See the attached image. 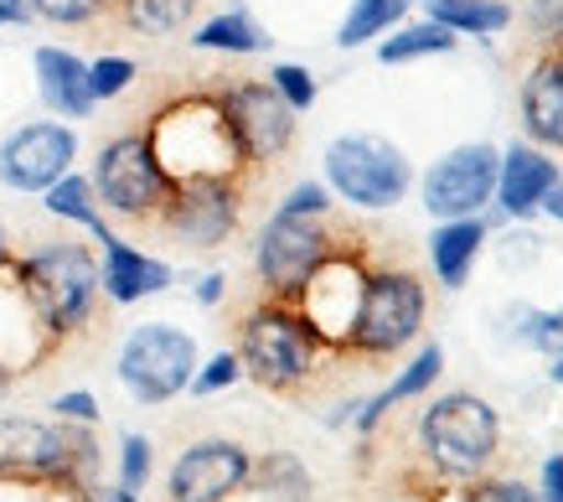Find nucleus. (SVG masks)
I'll return each mask as SVG.
<instances>
[{
  "instance_id": "obj_1",
  "label": "nucleus",
  "mask_w": 563,
  "mask_h": 502,
  "mask_svg": "<svg viewBox=\"0 0 563 502\" xmlns=\"http://www.w3.org/2000/svg\"><path fill=\"white\" fill-rule=\"evenodd\" d=\"M155 161L166 166L172 182H187V176H243V151L228 120L218 109V94H181L161 109L145 130Z\"/></svg>"
},
{
  "instance_id": "obj_2",
  "label": "nucleus",
  "mask_w": 563,
  "mask_h": 502,
  "mask_svg": "<svg viewBox=\"0 0 563 502\" xmlns=\"http://www.w3.org/2000/svg\"><path fill=\"white\" fill-rule=\"evenodd\" d=\"M21 291L36 306L42 327H47L52 342H63L73 331H84L93 321V306H99V260L88 254V243H68L52 239L42 249H32L26 260H11Z\"/></svg>"
},
{
  "instance_id": "obj_3",
  "label": "nucleus",
  "mask_w": 563,
  "mask_h": 502,
  "mask_svg": "<svg viewBox=\"0 0 563 502\" xmlns=\"http://www.w3.org/2000/svg\"><path fill=\"white\" fill-rule=\"evenodd\" d=\"M316 358H321V337L310 331L300 306L264 295L258 306L243 312L239 363L258 389H269V394H295V389L316 373Z\"/></svg>"
},
{
  "instance_id": "obj_4",
  "label": "nucleus",
  "mask_w": 563,
  "mask_h": 502,
  "mask_svg": "<svg viewBox=\"0 0 563 502\" xmlns=\"http://www.w3.org/2000/svg\"><path fill=\"white\" fill-rule=\"evenodd\" d=\"M99 471V446L88 430L42 425V419H0V482L73 487Z\"/></svg>"
},
{
  "instance_id": "obj_5",
  "label": "nucleus",
  "mask_w": 563,
  "mask_h": 502,
  "mask_svg": "<svg viewBox=\"0 0 563 502\" xmlns=\"http://www.w3.org/2000/svg\"><path fill=\"white\" fill-rule=\"evenodd\" d=\"M325 187L331 197H342L362 212H388L404 203V192L413 182L409 156L393 145L388 135H373V130H352V135H336L325 145Z\"/></svg>"
},
{
  "instance_id": "obj_6",
  "label": "nucleus",
  "mask_w": 563,
  "mask_h": 502,
  "mask_svg": "<svg viewBox=\"0 0 563 502\" xmlns=\"http://www.w3.org/2000/svg\"><path fill=\"white\" fill-rule=\"evenodd\" d=\"M429 295L424 280L413 270H373L362 285V306L346 327V342L357 358H388L398 347H409L424 327Z\"/></svg>"
},
{
  "instance_id": "obj_7",
  "label": "nucleus",
  "mask_w": 563,
  "mask_h": 502,
  "mask_svg": "<svg viewBox=\"0 0 563 502\" xmlns=\"http://www.w3.org/2000/svg\"><path fill=\"white\" fill-rule=\"evenodd\" d=\"M93 192H99V208H109L114 218H130V223H155L166 197H172V176L155 161L145 130H130V135H114L93 161Z\"/></svg>"
},
{
  "instance_id": "obj_8",
  "label": "nucleus",
  "mask_w": 563,
  "mask_h": 502,
  "mask_svg": "<svg viewBox=\"0 0 563 502\" xmlns=\"http://www.w3.org/2000/svg\"><path fill=\"white\" fill-rule=\"evenodd\" d=\"M336 249V228H331V212L316 218V212H279L264 228H258L254 243V270L264 295L274 301H290L306 291V280L316 275V264Z\"/></svg>"
},
{
  "instance_id": "obj_9",
  "label": "nucleus",
  "mask_w": 563,
  "mask_h": 502,
  "mask_svg": "<svg viewBox=\"0 0 563 502\" xmlns=\"http://www.w3.org/2000/svg\"><path fill=\"white\" fill-rule=\"evenodd\" d=\"M419 440L424 456L450 477H476L496 456L501 440V419L481 394H444L434 399L419 419Z\"/></svg>"
},
{
  "instance_id": "obj_10",
  "label": "nucleus",
  "mask_w": 563,
  "mask_h": 502,
  "mask_svg": "<svg viewBox=\"0 0 563 502\" xmlns=\"http://www.w3.org/2000/svg\"><path fill=\"white\" fill-rule=\"evenodd\" d=\"M197 373V342L172 321H145L120 347V383L135 404H172Z\"/></svg>"
},
{
  "instance_id": "obj_11",
  "label": "nucleus",
  "mask_w": 563,
  "mask_h": 502,
  "mask_svg": "<svg viewBox=\"0 0 563 502\" xmlns=\"http://www.w3.org/2000/svg\"><path fill=\"white\" fill-rule=\"evenodd\" d=\"M243 187L239 176H187L176 182L155 223L166 228L181 249H222L239 233Z\"/></svg>"
},
{
  "instance_id": "obj_12",
  "label": "nucleus",
  "mask_w": 563,
  "mask_h": 502,
  "mask_svg": "<svg viewBox=\"0 0 563 502\" xmlns=\"http://www.w3.org/2000/svg\"><path fill=\"white\" fill-rule=\"evenodd\" d=\"M218 109L249 166H274L295 145V109L274 94L269 78H243L218 94Z\"/></svg>"
},
{
  "instance_id": "obj_13",
  "label": "nucleus",
  "mask_w": 563,
  "mask_h": 502,
  "mask_svg": "<svg viewBox=\"0 0 563 502\" xmlns=\"http://www.w3.org/2000/svg\"><path fill=\"white\" fill-rule=\"evenodd\" d=\"M496 166H501V151L486 145V140L444 151L424 172V182H419L424 212L440 218V223H450V218H481V208L496 197Z\"/></svg>"
},
{
  "instance_id": "obj_14",
  "label": "nucleus",
  "mask_w": 563,
  "mask_h": 502,
  "mask_svg": "<svg viewBox=\"0 0 563 502\" xmlns=\"http://www.w3.org/2000/svg\"><path fill=\"white\" fill-rule=\"evenodd\" d=\"M367 264H362L357 249H346V243H336L331 254H325L321 264H316V275L306 280V291L295 295V306H300V316L310 321V331L321 337V347H342L346 342V327H352V316H357L362 306V285H367Z\"/></svg>"
},
{
  "instance_id": "obj_15",
  "label": "nucleus",
  "mask_w": 563,
  "mask_h": 502,
  "mask_svg": "<svg viewBox=\"0 0 563 502\" xmlns=\"http://www.w3.org/2000/svg\"><path fill=\"white\" fill-rule=\"evenodd\" d=\"M78 135L63 120H32L0 140V182L11 192H47L57 176L73 172Z\"/></svg>"
},
{
  "instance_id": "obj_16",
  "label": "nucleus",
  "mask_w": 563,
  "mask_h": 502,
  "mask_svg": "<svg viewBox=\"0 0 563 502\" xmlns=\"http://www.w3.org/2000/svg\"><path fill=\"white\" fill-rule=\"evenodd\" d=\"M254 471V456L239 446V440H197L176 456L172 467V502H228L249 482Z\"/></svg>"
},
{
  "instance_id": "obj_17",
  "label": "nucleus",
  "mask_w": 563,
  "mask_h": 502,
  "mask_svg": "<svg viewBox=\"0 0 563 502\" xmlns=\"http://www.w3.org/2000/svg\"><path fill=\"white\" fill-rule=\"evenodd\" d=\"M99 285L103 295L114 301V306H135L145 295H161L172 285V264L135 249V243H124L114 228L99 239Z\"/></svg>"
},
{
  "instance_id": "obj_18",
  "label": "nucleus",
  "mask_w": 563,
  "mask_h": 502,
  "mask_svg": "<svg viewBox=\"0 0 563 502\" xmlns=\"http://www.w3.org/2000/svg\"><path fill=\"white\" fill-rule=\"evenodd\" d=\"M42 352H52V337L42 327L36 306L26 301V291H21L16 270L5 264L0 270V368L5 373H26Z\"/></svg>"
},
{
  "instance_id": "obj_19",
  "label": "nucleus",
  "mask_w": 563,
  "mask_h": 502,
  "mask_svg": "<svg viewBox=\"0 0 563 502\" xmlns=\"http://www.w3.org/2000/svg\"><path fill=\"white\" fill-rule=\"evenodd\" d=\"M32 73H36V94L57 120H88L99 99L88 88V63L68 47H36L32 53Z\"/></svg>"
},
{
  "instance_id": "obj_20",
  "label": "nucleus",
  "mask_w": 563,
  "mask_h": 502,
  "mask_svg": "<svg viewBox=\"0 0 563 502\" xmlns=\"http://www.w3.org/2000/svg\"><path fill=\"white\" fill-rule=\"evenodd\" d=\"M553 182H559V161H548L543 145H507L501 166H496V203L507 218H528L538 212Z\"/></svg>"
},
{
  "instance_id": "obj_21",
  "label": "nucleus",
  "mask_w": 563,
  "mask_h": 502,
  "mask_svg": "<svg viewBox=\"0 0 563 502\" xmlns=\"http://www.w3.org/2000/svg\"><path fill=\"white\" fill-rule=\"evenodd\" d=\"M522 130L532 145L563 151V53H543L522 78Z\"/></svg>"
},
{
  "instance_id": "obj_22",
  "label": "nucleus",
  "mask_w": 563,
  "mask_h": 502,
  "mask_svg": "<svg viewBox=\"0 0 563 502\" xmlns=\"http://www.w3.org/2000/svg\"><path fill=\"white\" fill-rule=\"evenodd\" d=\"M481 249H486V223L481 218H450V223L429 233V264H434L444 291H461L465 275L476 270Z\"/></svg>"
},
{
  "instance_id": "obj_23",
  "label": "nucleus",
  "mask_w": 563,
  "mask_h": 502,
  "mask_svg": "<svg viewBox=\"0 0 563 502\" xmlns=\"http://www.w3.org/2000/svg\"><path fill=\"white\" fill-rule=\"evenodd\" d=\"M197 53H228V57H254V53H269L274 36L258 26L243 6H233V11H218V17H207L197 32L187 36Z\"/></svg>"
},
{
  "instance_id": "obj_24",
  "label": "nucleus",
  "mask_w": 563,
  "mask_h": 502,
  "mask_svg": "<svg viewBox=\"0 0 563 502\" xmlns=\"http://www.w3.org/2000/svg\"><path fill=\"white\" fill-rule=\"evenodd\" d=\"M440 373H444V347H440V342L419 347V358H413V363L404 368V373H398V379H393L383 394L367 399V404H357V410H362V415H357V430H373V425L388 415L393 404H404V399H419L429 383L440 379Z\"/></svg>"
},
{
  "instance_id": "obj_25",
  "label": "nucleus",
  "mask_w": 563,
  "mask_h": 502,
  "mask_svg": "<svg viewBox=\"0 0 563 502\" xmlns=\"http://www.w3.org/2000/svg\"><path fill=\"white\" fill-rule=\"evenodd\" d=\"M424 17L450 26L455 36H496L512 26L507 0H424Z\"/></svg>"
},
{
  "instance_id": "obj_26",
  "label": "nucleus",
  "mask_w": 563,
  "mask_h": 502,
  "mask_svg": "<svg viewBox=\"0 0 563 502\" xmlns=\"http://www.w3.org/2000/svg\"><path fill=\"white\" fill-rule=\"evenodd\" d=\"M42 208H47L52 218H63V223L88 228L93 239H103V233H109L103 208H99V192H93V182H88V176H78V172L57 176V182L42 192Z\"/></svg>"
},
{
  "instance_id": "obj_27",
  "label": "nucleus",
  "mask_w": 563,
  "mask_h": 502,
  "mask_svg": "<svg viewBox=\"0 0 563 502\" xmlns=\"http://www.w3.org/2000/svg\"><path fill=\"white\" fill-rule=\"evenodd\" d=\"M455 42L461 36L450 32V26H440V21H409V26H393V36H383L377 42V63H388V68H398V63H419V57H440V53H455Z\"/></svg>"
},
{
  "instance_id": "obj_28",
  "label": "nucleus",
  "mask_w": 563,
  "mask_h": 502,
  "mask_svg": "<svg viewBox=\"0 0 563 502\" xmlns=\"http://www.w3.org/2000/svg\"><path fill=\"white\" fill-rule=\"evenodd\" d=\"M413 0H352V11L342 17V26H336V47H367L373 36H388L398 21L409 17Z\"/></svg>"
},
{
  "instance_id": "obj_29",
  "label": "nucleus",
  "mask_w": 563,
  "mask_h": 502,
  "mask_svg": "<svg viewBox=\"0 0 563 502\" xmlns=\"http://www.w3.org/2000/svg\"><path fill=\"white\" fill-rule=\"evenodd\" d=\"M114 11L140 36H176L197 17V0H114Z\"/></svg>"
},
{
  "instance_id": "obj_30",
  "label": "nucleus",
  "mask_w": 563,
  "mask_h": 502,
  "mask_svg": "<svg viewBox=\"0 0 563 502\" xmlns=\"http://www.w3.org/2000/svg\"><path fill=\"white\" fill-rule=\"evenodd\" d=\"M269 84H274V94L295 109V114H306V109L316 105V94H321V84H316V73H310L306 63H274Z\"/></svg>"
},
{
  "instance_id": "obj_31",
  "label": "nucleus",
  "mask_w": 563,
  "mask_h": 502,
  "mask_svg": "<svg viewBox=\"0 0 563 502\" xmlns=\"http://www.w3.org/2000/svg\"><path fill=\"white\" fill-rule=\"evenodd\" d=\"M36 21H52V26H88L114 11V0H26Z\"/></svg>"
},
{
  "instance_id": "obj_32",
  "label": "nucleus",
  "mask_w": 563,
  "mask_h": 502,
  "mask_svg": "<svg viewBox=\"0 0 563 502\" xmlns=\"http://www.w3.org/2000/svg\"><path fill=\"white\" fill-rule=\"evenodd\" d=\"M140 78V68L130 63V57H120V53H109V57H93L88 63V88H93V99H120L124 88Z\"/></svg>"
},
{
  "instance_id": "obj_33",
  "label": "nucleus",
  "mask_w": 563,
  "mask_h": 502,
  "mask_svg": "<svg viewBox=\"0 0 563 502\" xmlns=\"http://www.w3.org/2000/svg\"><path fill=\"white\" fill-rule=\"evenodd\" d=\"M243 379V363H239V352H218L212 363H197V373H191V394L197 399H212L222 394V389H233V383Z\"/></svg>"
},
{
  "instance_id": "obj_34",
  "label": "nucleus",
  "mask_w": 563,
  "mask_h": 502,
  "mask_svg": "<svg viewBox=\"0 0 563 502\" xmlns=\"http://www.w3.org/2000/svg\"><path fill=\"white\" fill-rule=\"evenodd\" d=\"M145 482H151V440H145V435H124V446H120V487L140 492Z\"/></svg>"
},
{
  "instance_id": "obj_35",
  "label": "nucleus",
  "mask_w": 563,
  "mask_h": 502,
  "mask_svg": "<svg viewBox=\"0 0 563 502\" xmlns=\"http://www.w3.org/2000/svg\"><path fill=\"white\" fill-rule=\"evenodd\" d=\"M331 208H336V197H331L325 182H300V187H290L285 203H279V212H316V218H325Z\"/></svg>"
},
{
  "instance_id": "obj_36",
  "label": "nucleus",
  "mask_w": 563,
  "mask_h": 502,
  "mask_svg": "<svg viewBox=\"0 0 563 502\" xmlns=\"http://www.w3.org/2000/svg\"><path fill=\"white\" fill-rule=\"evenodd\" d=\"M52 410L57 419H68V425H99V399L88 394V389H68V394L52 399Z\"/></svg>"
},
{
  "instance_id": "obj_37",
  "label": "nucleus",
  "mask_w": 563,
  "mask_h": 502,
  "mask_svg": "<svg viewBox=\"0 0 563 502\" xmlns=\"http://www.w3.org/2000/svg\"><path fill=\"white\" fill-rule=\"evenodd\" d=\"M528 21L543 42H563V0H532Z\"/></svg>"
},
{
  "instance_id": "obj_38",
  "label": "nucleus",
  "mask_w": 563,
  "mask_h": 502,
  "mask_svg": "<svg viewBox=\"0 0 563 502\" xmlns=\"http://www.w3.org/2000/svg\"><path fill=\"white\" fill-rule=\"evenodd\" d=\"M465 502H538V498H532L522 482H501V477H496V482H476V487H471V492H465Z\"/></svg>"
},
{
  "instance_id": "obj_39",
  "label": "nucleus",
  "mask_w": 563,
  "mask_h": 502,
  "mask_svg": "<svg viewBox=\"0 0 563 502\" xmlns=\"http://www.w3.org/2000/svg\"><path fill=\"white\" fill-rule=\"evenodd\" d=\"M191 295H197V306H218L222 295H228V275H222V270H212V275L197 280V291H191Z\"/></svg>"
},
{
  "instance_id": "obj_40",
  "label": "nucleus",
  "mask_w": 563,
  "mask_h": 502,
  "mask_svg": "<svg viewBox=\"0 0 563 502\" xmlns=\"http://www.w3.org/2000/svg\"><path fill=\"white\" fill-rule=\"evenodd\" d=\"M543 502H563V450L548 456V467H543Z\"/></svg>"
},
{
  "instance_id": "obj_41",
  "label": "nucleus",
  "mask_w": 563,
  "mask_h": 502,
  "mask_svg": "<svg viewBox=\"0 0 563 502\" xmlns=\"http://www.w3.org/2000/svg\"><path fill=\"white\" fill-rule=\"evenodd\" d=\"M84 502H140V492H130V487H103V482H93V487H84Z\"/></svg>"
},
{
  "instance_id": "obj_42",
  "label": "nucleus",
  "mask_w": 563,
  "mask_h": 502,
  "mask_svg": "<svg viewBox=\"0 0 563 502\" xmlns=\"http://www.w3.org/2000/svg\"><path fill=\"white\" fill-rule=\"evenodd\" d=\"M538 208H543L548 218H553V223H563V172H559V182H553V187L543 192V203H538Z\"/></svg>"
},
{
  "instance_id": "obj_43",
  "label": "nucleus",
  "mask_w": 563,
  "mask_h": 502,
  "mask_svg": "<svg viewBox=\"0 0 563 502\" xmlns=\"http://www.w3.org/2000/svg\"><path fill=\"white\" fill-rule=\"evenodd\" d=\"M11 264V239H5V223H0V270Z\"/></svg>"
},
{
  "instance_id": "obj_44",
  "label": "nucleus",
  "mask_w": 563,
  "mask_h": 502,
  "mask_svg": "<svg viewBox=\"0 0 563 502\" xmlns=\"http://www.w3.org/2000/svg\"><path fill=\"white\" fill-rule=\"evenodd\" d=\"M548 379H553V383H563V347H559V352H553V368H548Z\"/></svg>"
},
{
  "instance_id": "obj_45",
  "label": "nucleus",
  "mask_w": 563,
  "mask_h": 502,
  "mask_svg": "<svg viewBox=\"0 0 563 502\" xmlns=\"http://www.w3.org/2000/svg\"><path fill=\"white\" fill-rule=\"evenodd\" d=\"M409 502H413V498H409Z\"/></svg>"
}]
</instances>
